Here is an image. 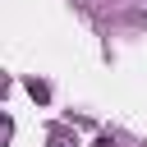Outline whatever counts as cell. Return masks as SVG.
<instances>
[]
</instances>
